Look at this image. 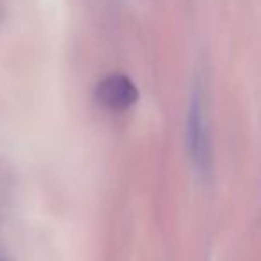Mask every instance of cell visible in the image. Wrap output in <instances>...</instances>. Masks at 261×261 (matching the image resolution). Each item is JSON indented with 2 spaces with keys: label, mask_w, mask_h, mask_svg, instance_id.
Here are the masks:
<instances>
[{
  "label": "cell",
  "mask_w": 261,
  "mask_h": 261,
  "mask_svg": "<svg viewBox=\"0 0 261 261\" xmlns=\"http://www.w3.org/2000/svg\"><path fill=\"white\" fill-rule=\"evenodd\" d=\"M187 144L194 165L199 171H206L210 167V139L206 123H204L203 96L199 86L192 91V98L189 103V116H187Z\"/></svg>",
  "instance_id": "obj_1"
},
{
  "label": "cell",
  "mask_w": 261,
  "mask_h": 261,
  "mask_svg": "<svg viewBox=\"0 0 261 261\" xmlns=\"http://www.w3.org/2000/svg\"><path fill=\"white\" fill-rule=\"evenodd\" d=\"M94 98L105 109L121 112V110H128L137 103L139 89L126 75L114 73V75L105 76L103 80L96 84Z\"/></svg>",
  "instance_id": "obj_2"
}]
</instances>
